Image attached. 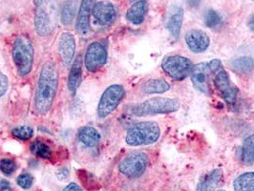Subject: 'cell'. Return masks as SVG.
Listing matches in <instances>:
<instances>
[{"instance_id": "obj_37", "label": "cell", "mask_w": 254, "mask_h": 191, "mask_svg": "<svg viewBox=\"0 0 254 191\" xmlns=\"http://www.w3.org/2000/svg\"><path fill=\"white\" fill-rule=\"evenodd\" d=\"M66 191V190H65V189H64V191Z\"/></svg>"}, {"instance_id": "obj_7", "label": "cell", "mask_w": 254, "mask_h": 191, "mask_svg": "<svg viewBox=\"0 0 254 191\" xmlns=\"http://www.w3.org/2000/svg\"><path fill=\"white\" fill-rule=\"evenodd\" d=\"M148 164V156L145 153L136 151L127 155L120 163L119 170L128 178H138L144 173Z\"/></svg>"}, {"instance_id": "obj_12", "label": "cell", "mask_w": 254, "mask_h": 191, "mask_svg": "<svg viewBox=\"0 0 254 191\" xmlns=\"http://www.w3.org/2000/svg\"><path fill=\"white\" fill-rule=\"evenodd\" d=\"M76 51V38L70 32H64L62 34L59 42V53L62 58L64 66H70Z\"/></svg>"}, {"instance_id": "obj_27", "label": "cell", "mask_w": 254, "mask_h": 191, "mask_svg": "<svg viewBox=\"0 0 254 191\" xmlns=\"http://www.w3.org/2000/svg\"><path fill=\"white\" fill-rule=\"evenodd\" d=\"M13 137L20 140H30L34 135L33 128L27 126H21L13 128L12 131Z\"/></svg>"}, {"instance_id": "obj_24", "label": "cell", "mask_w": 254, "mask_h": 191, "mask_svg": "<svg viewBox=\"0 0 254 191\" xmlns=\"http://www.w3.org/2000/svg\"><path fill=\"white\" fill-rule=\"evenodd\" d=\"M242 163L251 166L254 163V134L244 140L241 147Z\"/></svg>"}, {"instance_id": "obj_28", "label": "cell", "mask_w": 254, "mask_h": 191, "mask_svg": "<svg viewBox=\"0 0 254 191\" xmlns=\"http://www.w3.org/2000/svg\"><path fill=\"white\" fill-rule=\"evenodd\" d=\"M222 16L220 13L214 11V10H209L205 13L204 15V23L208 28H216L222 23Z\"/></svg>"}, {"instance_id": "obj_4", "label": "cell", "mask_w": 254, "mask_h": 191, "mask_svg": "<svg viewBox=\"0 0 254 191\" xmlns=\"http://www.w3.org/2000/svg\"><path fill=\"white\" fill-rule=\"evenodd\" d=\"M180 102L176 99L169 98H152L141 103L136 104L131 108L132 114L138 117L152 115L167 114L178 111Z\"/></svg>"}, {"instance_id": "obj_8", "label": "cell", "mask_w": 254, "mask_h": 191, "mask_svg": "<svg viewBox=\"0 0 254 191\" xmlns=\"http://www.w3.org/2000/svg\"><path fill=\"white\" fill-rule=\"evenodd\" d=\"M126 96V90L120 84H113L103 92L98 105V116L103 119L114 112Z\"/></svg>"}, {"instance_id": "obj_1", "label": "cell", "mask_w": 254, "mask_h": 191, "mask_svg": "<svg viewBox=\"0 0 254 191\" xmlns=\"http://www.w3.org/2000/svg\"><path fill=\"white\" fill-rule=\"evenodd\" d=\"M59 85V73L52 62L43 64L35 97V106L39 114H46L54 103Z\"/></svg>"}, {"instance_id": "obj_25", "label": "cell", "mask_w": 254, "mask_h": 191, "mask_svg": "<svg viewBox=\"0 0 254 191\" xmlns=\"http://www.w3.org/2000/svg\"><path fill=\"white\" fill-rule=\"evenodd\" d=\"M31 152L33 153L35 156L49 160L51 159L52 150L50 146L40 140H36L31 144Z\"/></svg>"}, {"instance_id": "obj_19", "label": "cell", "mask_w": 254, "mask_h": 191, "mask_svg": "<svg viewBox=\"0 0 254 191\" xmlns=\"http://www.w3.org/2000/svg\"><path fill=\"white\" fill-rule=\"evenodd\" d=\"M78 140L88 147H95L101 140V135L96 128L83 127L78 131Z\"/></svg>"}, {"instance_id": "obj_16", "label": "cell", "mask_w": 254, "mask_h": 191, "mask_svg": "<svg viewBox=\"0 0 254 191\" xmlns=\"http://www.w3.org/2000/svg\"><path fill=\"white\" fill-rule=\"evenodd\" d=\"M91 4L89 0H84L81 2L78 15L76 18V32L81 36H86L90 31V13H91Z\"/></svg>"}, {"instance_id": "obj_30", "label": "cell", "mask_w": 254, "mask_h": 191, "mask_svg": "<svg viewBox=\"0 0 254 191\" xmlns=\"http://www.w3.org/2000/svg\"><path fill=\"white\" fill-rule=\"evenodd\" d=\"M16 169V164L12 159H2L0 161V170L7 176L12 175Z\"/></svg>"}, {"instance_id": "obj_14", "label": "cell", "mask_w": 254, "mask_h": 191, "mask_svg": "<svg viewBox=\"0 0 254 191\" xmlns=\"http://www.w3.org/2000/svg\"><path fill=\"white\" fill-rule=\"evenodd\" d=\"M36 31L39 36L44 37L50 35L53 31L52 19L44 4H38L36 12Z\"/></svg>"}, {"instance_id": "obj_10", "label": "cell", "mask_w": 254, "mask_h": 191, "mask_svg": "<svg viewBox=\"0 0 254 191\" xmlns=\"http://www.w3.org/2000/svg\"><path fill=\"white\" fill-rule=\"evenodd\" d=\"M214 85L220 97L227 103H234L237 96L238 89L229 79V74L225 70H221L214 78Z\"/></svg>"}, {"instance_id": "obj_11", "label": "cell", "mask_w": 254, "mask_h": 191, "mask_svg": "<svg viewBox=\"0 0 254 191\" xmlns=\"http://www.w3.org/2000/svg\"><path fill=\"white\" fill-rule=\"evenodd\" d=\"M185 40L191 51L197 54L206 51L210 45L208 35L200 29H191L188 31L185 36Z\"/></svg>"}, {"instance_id": "obj_18", "label": "cell", "mask_w": 254, "mask_h": 191, "mask_svg": "<svg viewBox=\"0 0 254 191\" xmlns=\"http://www.w3.org/2000/svg\"><path fill=\"white\" fill-rule=\"evenodd\" d=\"M147 10H148V3L146 1H138L134 3L127 11V15H126L127 19L129 22L135 25H140L144 21Z\"/></svg>"}, {"instance_id": "obj_34", "label": "cell", "mask_w": 254, "mask_h": 191, "mask_svg": "<svg viewBox=\"0 0 254 191\" xmlns=\"http://www.w3.org/2000/svg\"><path fill=\"white\" fill-rule=\"evenodd\" d=\"M12 190L11 183L7 180L0 181V191H10Z\"/></svg>"}, {"instance_id": "obj_22", "label": "cell", "mask_w": 254, "mask_h": 191, "mask_svg": "<svg viewBox=\"0 0 254 191\" xmlns=\"http://www.w3.org/2000/svg\"><path fill=\"white\" fill-rule=\"evenodd\" d=\"M230 68L237 74L247 75L253 72L254 69V61L251 57L237 58L230 63Z\"/></svg>"}, {"instance_id": "obj_29", "label": "cell", "mask_w": 254, "mask_h": 191, "mask_svg": "<svg viewBox=\"0 0 254 191\" xmlns=\"http://www.w3.org/2000/svg\"><path fill=\"white\" fill-rule=\"evenodd\" d=\"M78 176H79V179H80L82 185H83L88 191H94V188L97 187L96 181L94 180V176H93L91 173H88L87 171H84V170L79 171Z\"/></svg>"}, {"instance_id": "obj_3", "label": "cell", "mask_w": 254, "mask_h": 191, "mask_svg": "<svg viewBox=\"0 0 254 191\" xmlns=\"http://www.w3.org/2000/svg\"><path fill=\"white\" fill-rule=\"evenodd\" d=\"M34 47L32 41L26 36H20L13 42V63L17 69L19 76H28L34 64Z\"/></svg>"}, {"instance_id": "obj_13", "label": "cell", "mask_w": 254, "mask_h": 191, "mask_svg": "<svg viewBox=\"0 0 254 191\" xmlns=\"http://www.w3.org/2000/svg\"><path fill=\"white\" fill-rule=\"evenodd\" d=\"M91 12L95 19L102 25L112 24L117 17L114 5L110 2L100 1L95 3Z\"/></svg>"}, {"instance_id": "obj_5", "label": "cell", "mask_w": 254, "mask_h": 191, "mask_svg": "<svg viewBox=\"0 0 254 191\" xmlns=\"http://www.w3.org/2000/svg\"><path fill=\"white\" fill-rule=\"evenodd\" d=\"M221 70H222V62L218 59L194 65L191 73V80L193 85L200 92H202L205 95H208L210 92L209 80L211 76L213 75L216 76Z\"/></svg>"}, {"instance_id": "obj_35", "label": "cell", "mask_w": 254, "mask_h": 191, "mask_svg": "<svg viewBox=\"0 0 254 191\" xmlns=\"http://www.w3.org/2000/svg\"><path fill=\"white\" fill-rule=\"evenodd\" d=\"M248 26H249V28L254 32V13L250 17V19H249V21H248Z\"/></svg>"}, {"instance_id": "obj_31", "label": "cell", "mask_w": 254, "mask_h": 191, "mask_svg": "<svg viewBox=\"0 0 254 191\" xmlns=\"http://www.w3.org/2000/svg\"><path fill=\"white\" fill-rule=\"evenodd\" d=\"M16 183L20 188L28 190L32 187L34 183V178L30 173H22L16 179Z\"/></svg>"}, {"instance_id": "obj_20", "label": "cell", "mask_w": 254, "mask_h": 191, "mask_svg": "<svg viewBox=\"0 0 254 191\" xmlns=\"http://www.w3.org/2000/svg\"><path fill=\"white\" fill-rule=\"evenodd\" d=\"M183 19H184V11L182 8H176L175 11L170 14L166 27L170 33V35L177 39L180 37L181 29H182V24H183Z\"/></svg>"}, {"instance_id": "obj_33", "label": "cell", "mask_w": 254, "mask_h": 191, "mask_svg": "<svg viewBox=\"0 0 254 191\" xmlns=\"http://www.w3.org/2000/svg\"><path fill=\"white\" fill-rule=\"evenodd\" d=\"M57 177L61 181H65L69 177V170L66 167H63L57 171Z\"/></svg>"}, {"instance_id": "obj_15", "label": "cell", "mask_w": 254, "mask_h": 191, "mask_svg": "<svg viewBox=\"0 0 254 191\" xmlns=\"http://www.w3.org/2000/svg\"><path fill=\"white\" fill-rule=\"evenodd\" d=\"M223 179V171L220 168H216L204 174L200 179L196 191H216V189L221 184Z\"/></svg>"}, {"instance_id": "obj_26", "label": "cell", "mask_w": 254, "mask_h": 191, "mask_svg": "<svg viewBox=\"0 0 254 191\" xmlns=\"http://www.w3.org/2000/svg\"><path fill=\"white\" fill-rule=\"evenodd\" d=\"M75 12H76V7L73 4V2H68L65 3L63 10H62V22L64 25H70L75 17Z\"/></svg>"}, {"instance_id": "obj_17", "label": "cell", "mask_w": 254, "mask_h": 191, "mask_svg": "<svg viewBox=\"0 0 254 191\" xmlns=\"http://www.w3.org/2000/svg\"><path fill=\"white\" fill-rule=\"evenodd\" d=\"M82 80V58L78 55L71 67L68 78V89L72 95H75Z\"/></svg>"}, {"instance_id": "obj_6", "label": "cell", "mask_w": 254, "mask_h": 191, "mask_svg": "<svg viewBox=\"0 0 254 191\" xmlns=\"http://www.w3.org/2000/svg\"><path fill=\"white\" fill-rule=\"evenodd\" d=\"M193 67V63L189 58L180 55L165 57L162 62V69L165 74L177 81H182L190 76Z\"/></svg>"}, {"instance_id": "obj_9", "label": "cell", "mask_w": 254, "mask_h": 191, "mask_svg": "<svg viewBox=\"0 0 254 191\" xmlns=\"http://www.w3.org/2000/svg\"><path fill=\"white\" fill-rule=\"evenodd\" d=\"M107 62V50L105 46L99 42L94 41L90 44L85 53L84 65L90 73H96L102 68Z\"/></svg>"}, {"instance_id": "obj_21", "label": "cell", "mask_w": 254, "mask_h": 191, "mask_svg": "<svg viewBox=\"0 0 254 191\" xmlns=\"http://www.w3.org/2000/svg\"><path fill=\"white\" fill-rule=\"evenodd\" d=\"M170 89V84L162 78L158 79H150L144 82L141 86V91L144 94H163Z\"/></svg>"}, {"instance_id": "obj_2", "label": "cell", "mask_w": 254, "mask_h": 191, "mask_svg": "<svg viewBox=\"0 0 254 191\" xmlns=\"http://www.w3.org/2000/svg\"><path fill=\"white\" fill-rule=\"evenodd\" d=\"M161 128L152 121H144L131 126L127 130L126 142L130 146L153 144L160 139Z\"/></svg>"}, {"instance_id": "obj_23", "label": "cell", "mask_w": 254, "mask_h": 191, "mask_svg": "<svg viewBox=\"0 0 254 191\" xmlns=\"http://www.w3.org/2000/svg\"><path fill=\"white\" fill-rule=\"evenodd\" d=\"M234 191H254V171L245 172L233 182Z\"/></svg>"}, {"instance_id": "obj_32", "label": "cell", "mask_w": 254, "mask_h": 191, "mask_svg": "<svg viewBox=\"0 0 254 191\" xmlns=\"http://www.w3.org/2000/svg\"><path fill=\"white\" fill-rule=\"evenodd\" d=\"M9 87V79L0 70V98L7 92Z\"/></svg>"}, {"instance_id": "obj_36", "label": "cell", "mask_w": 254, "mask_h": 191, "mask_svg": "<svg viewBox=\"0 0 254 191\" xmlns=\"http://www.w3.org/2000/svg\"><path fill=\"white\" fill-rule=\"evenodd\" d=\"M225 191V190H219V191Z\"/></svg>"}]
</instances>
